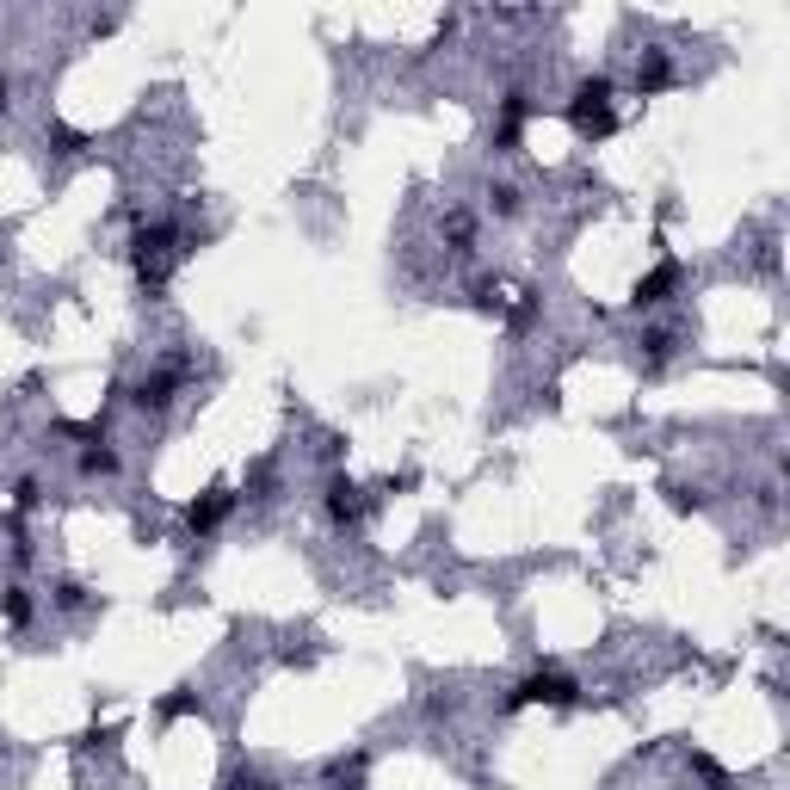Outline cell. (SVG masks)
<instances>
[{
  "instance_id": "16",
  "label": "cell",
  "mask_w": 790,
  "mask_h": 790,
  "mask_svg": "<svg viewBox=\"0 0 790 790\" xmlns=\"http://www.w3.org/2000/svg\"><path fill=\"white\" fill-rule=\"evenodd\" d=\"M673 507L679 513H698L704 507V488H673Z\"/></svg>"
},
{
  "instance_id": "10",
  "label": "cell",
  "mask_w": 790,
  "mask_h": 790,
  "mask_svg": "<svg viewBox=\"0 0 790 790\" xmlns=\"http://www.w3.org/2000/svg\"><path fill=\"white\" fill-rule=\"evenodd\" d=\"M0 612H7L13 630H25V624H31V593H25V587H7V593H0Z\"/></svg>"
},
{
  "instance_id": "17",
  "label": "cell",
  "mask_w": 790,
  "mask_h": 790,
  "mask_svg": "<svg viewBox=\"0 0 790 790\" xmlns=\"http://www.w3.org/2000/svg\"><path fill=\"white\" fill-rule=\"evenodd\" d=\"M642 346H649V358H655V365H661V358L673 352V334H661V328H655V334H642Z\"/></svg>"
},
{
  "instance_id": "7",
  "label": "cell",
  "mask_w": 790,
  "mask_h": 790,
  "mask_svg": "<svg viewBox=\"0 0 790 790\" xmlns=\"http://www.w3.org/2000/svg\"><path fill=\"white\" fill-rule=\"evenodd\" d=\"M531 118V105H525V93H507L500 99V130H494V149H519V124Z\"/></svg>"
},
{
  "instance_id": "2",
  "label": "cell",
  "mask_w": 790,
  "mask_h": 790,
  "mask_svg": "<svg viewBox=\"0 0 790 790\" xmlns=\"http://www.w3.org/2000/svg\"><path fill=\"white\" fill-rule=\"evenodd\" d=\"M581 698V686H574L568 673H556V667H537V673H525L519 686L507 692V710H519V704H574Z\"/></svg>"
},
{
  "instance_id": "3",
  "label": "cell",
  "mask_w": 790,
  "mask_h": 790,
  "mask_svg": "<svg viewBox=\"0 0 790 790\" xmlns=\"http://www.w3.org/2000/svg\"><path fill=\"white\" fill-rule=\"evenodd\" d=\"M321 507H328V525H358L371 513V500H365V488H358L352 476H334L328 482V500H321Z\"/></svg>"
},
{
  "instance_id": "20",
  "label": "cell",
  "mask_w": 790,
  "mask_h": 790,
  "mask_svg": "<svg viewBox=\"0 0 790 790\" xmlns=\"http://www.w3.org/2000/svg\"><path fill=\"white\" fill-rule=\"evenodd\" d=\"M0 747H7V735H0Z\"/></svg>"
},
{
  "instance_id": "12",
  "label": "cell",
  "mask_w": 790,
  "mask_h": 790,
  "mask_svg": "<svg viewBox=\"0 0 790 790\" xmlns=\"http://www.w3.org/2000/svg\"><path fill=\"white\" fill-rule=\"evenodd\" d=\"M81 142H87L81 130H68V124H50V149H56V155H81Z\"/></svg>"
},
{
  "instance_id": "18",
  "label": "cell",
  "mask_w": 790,
  "mask_h": 790,
  "mask_svg": "<svg viewBox=\"0 0 790 790\" xmlns=\"http://www.w3.org/2000/svg\"><path fill=\"white\" fill-rule=\"evenodd\" d=\"M223 790H272V778H260V772H235Z\"/></svg>"
},
{
  "instance_id": "14",
  "label": "cell",
  "mask_w": 790,
  "mask_h": 790,
  "mask_svg": "<svg viewBox=\"0 0 790 790\" xmlns=\"http://www.w3.org/2000/svg\"><path fill=\"white\" fill-rule=\"evenodd\" d=\"M445 235H451L457 247H470V235H476V223H470V217H463V210H451V217H445Z\"/></svg>"
},
{
  "instance_id": "4",
  "label": "cell",
  "mask_w": 790,
  "mask_h": 790,
  "mask_svg": "<svg viewBox=\"0 0 790 790\" xmlns=\"http://www.w3.org/2000/svg\"><path fill=\"white\" fill-rule=\"evenodd\" d=\"M679 278H686V266L679 260H661L649 278H636V291H630V309H655V303H667L673 291H679Z\"/></svg>"
},
{
  "instance_id": "11",
  "label": "cell",
  "mask_w": 790,
  "mask_h": 790,
  "mask_svg": "<svg viewBox=\"0 0 790 790\" xmlns=\"http://www.w3.org/2000/svg\"><path fill=\"white\" fill-rule=\"evenodd\" d=\"M488 210H494V217H519V186H507V179L488 186Z\"/></svg>"
},
{
  "instance_id": "19",
  "label": "cell",
  "mask_w": 790,
  "mask_h": 790,
  "mask_svg": "<svg viewBox=\"0 0 790 790\" xmlns=\"http://www.w3.org/2000/svg\"><path fill=\"white\" fill-rule=\"evenodd\" d=\"M7 99H13V81H7V75H0V112H7Z\"/></svg>"
},
{
  "instance_id": "9",
  "label": "cell",
  "mask_w": 790,
  "mask_h": 790,
  "mask_svg": "<svg viewBox=\"0 0 790 790\" xmlns=\"http://www.w3.org/2000/svg\"><path fill=\"white\" fill-rule=\"evenodd\" d=\"M81 476H118V451L105 445L99 433L87 439V451H81Z\"/></svg>"
},
{
  "instance_id": "1",
  "label": "cell",
  "mask_w": 790,
  "mask_h": 790,
  "mask_svg": "<svg viewBox=\"0 0 790 790\" xmlns=\"http://www.w3.org/2000/svg\"><path fill=\"white\" fill-rule=\"evenodd\" d=\"M612 93H618L612 75H587L581 87H574V99H568V124L581 130L587 142L612 136V124H618V118H612Z\"/></svg>"
},
{
  "instance_id": "6",
  "label": "cell",
  "mask_w": 790,
  "mask_h": 790,
  "mask_svg": "<svg viewBox=\"0 0 790 790\" xmlns=\"http://www.w3.org/2000/svg\"><path fill=\"white\" fill-rule=\"evenodd\" d=\"M235 500H241V494H229V488H210L204 500H192V507H186V525H192L198 537H204V531H217V525L235 513Z\"/></svg>"
},
{
  "instance_id": "15",
  "label": "cell",
  "mask_w": 790,
  "mask_h": 790,
  "mask_svg": "<svg viewBox=\"0 0 790 790\" xmlns=\"http://www.w3.org/2000/svg\"><path fill=\"white\" fill-rule=\"evenodd\" d=\"M186 710H198V698H192V692H173V698H161V716H186Z\"/></svg>"
},
{
  "instance_id": "8",
  "label": "cell",
  "mask_w": 790,
  "mask_h": 790,
  "mask_svg": "<svg viewBox=\"0 0 790 790\" xmlns=\"http://www.w3.org/2000/svg\"><path fill=\"white\" fill-rule=\"evenodd\" d=\"M673 81V62H667V50H649L642 56V68H636V93H661Z\"/></svg>"
},
{
  "instance_id": "5",
  "label": "cell",
  "mask_w": 790,
  "mask_h": 790,
  "mask_svg": "<svg viewBox=\"0 0 790 790\" xmlns=\"http://www.w3.org/2000/svg\"><path fill=\"white\" fill-rule=\"evenodd\" d=\"M179 383H186V358H173V365H161L155 377H142V383H136V395H130V402H136L142 414H149V408H167Z\"/></svg>"
},
{
  "instance_id": "13",
  "label": "cell",
  "mask_w": 790,
  "mask_h": 790,
  "mask_svg": "<svg viewBox=\"0 0 790 790\" xmlns=\"http://www.w3.org/2000/svg\"><path fill=\"white\" fill-rule=\"evenodd\" d=\"M38 500H44V488H38V476H25V482L13 488V507H19V513H31V507H38Z\"/></svg>"
}]
</instances>
